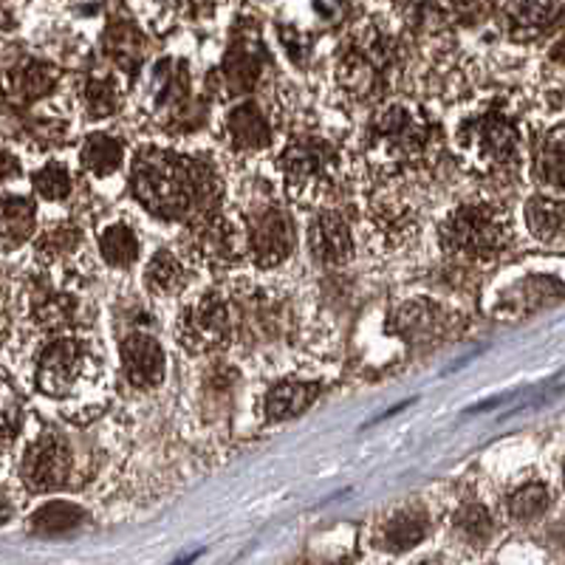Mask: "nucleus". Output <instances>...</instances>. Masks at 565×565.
Here are the masks:
<instances>
[{"label":"nucleus","instance_id":"f257e3e1","mask_svg":"<svg viewBox=\"0 0 565 565\" xmlns=\"http://www.w3.org/2000/svg\"><path fill=\"white\" fill-rule=\"evenodd\" d=\"M130 193L156 218L195 224L215 212L224 186L210 159L141 148L130 161Z\"/></svg>","mask_w":565,"mask_h":565},{"label":"nucleus","instance_id":"a19ab883","mask_svg":"<svg viewBox=\"0 0 565 565\" xmlns=\"http://www.w3.org/2000/svg\"><path fill=\"white\" fill-rule=\"evenodd\" d=\"M563 487H565V461H563Z\"/></svg>","mask_w":565,"mask_h":565},{"label":"nucleus","instance_id":"9d476101","mask_svg":"<svg viewBox=\"0 0 565 565\" xmlns=\"http://www.w3.org/2000/svg\"><path fill=\"white\" fill-rule=\"evenodd\" d=\"M246 257L257 269L280 266L295 249V221L282 206L260 204L246 215Z\"/></svg>","mask_w":565,"mask_h":565},{"label":"nucleus","instance_id":"f8f14e48","mask_svg":"<svg viewBox=\"0 0 565 565\" xmlns=\"http://www.w3.org/2000/svg\"><path fill=\"white\" fill-rule=\"evenodd\" d=\"M184 244L186 252L206 266H232L246 255V235L218 212L190 224Z\"/></svg>","mask_w":565,"mask_h":565},{"label":"nucleus","instance_id":"dca6fc26","mask_svg":"<svg viewBox=\"0 0 565 565\" xmlns=\"http://www.w3.org/2000/svg\"><path fill=\"white\" fill-rule=\"evenodd\" d=\"M224 136L226 145L238 153H257V150L269 148L271 125L264 108L252 99L238 103L230 114L224 116Z\"/></svg>","mask_w":565,"mask_h":565},{"label":"nucleus","instance_id":"2eb2a0df","mask_svg":"<svg viewBox=\"0 0 565 565\" xmlns=\"http://www.w3.org/2000/svg\"><path fill=\"white\" fill-rule=\"evenodd\" d=\"M311 260L320 266H342L353 257V235L342 212L320 210L309 224Z\"/></svg>","mask_w":565,"mask_h":565},{"label":"nucleus","instance_id":"423d86ee","mask_svg":"<svg viewBox=\"0 0 565 565\" xmlns=\"http://www.w3.org/2000/svg\"><path fill=\"white\" fill-rule=\"evenodd\" d=\"M175 340L190 353H215L235 342V311L224 289L193 297L175 320Z\"/></svg>","mask_w":565,"mask_h":565},{"label":"nucleus","instance_id":"4c0bfd02","mask_svg":"<svg viewBox=\"0 0 565 565\" xmlns=\"http://www.w3.org/2000/svg\"><path fill=\"white\" fill-rule=\"evenodd\" d=\"M3 179H7V181L14 179V159H12V153L3 156Z\"/></svg>","mask_w":565,"mask_h":565},{"label":"nucleus","instance_id":"6e6552de","mask_svg":"<svg viewBox=\"0 0 565 565\" xmlns=\"http://www.w3.org/2000/svg\"><path fill=\"white\" fill-rule=\"evenodd\" d=\"M94 365V351L83 337L57 334L34 356V385L43 396L65 398L79 391Z\"/></svg>","mask_w":565,"mask_h":565},{"label":"nucleus","instance_id":"58836bf2","mask_svg":"<svg viewBox=\"0 0 565 565\" xmlns=\"http://www.w3.org/2000/svg\"><path fill=\"white\" fill-rule=\"evenodd\" d=\"M302 565H351L348 559H311V563H302Z\"/></svg>","mask_w":565,"mask_h":565},{"label":"nucleus","instance_id":"ddd939ff","mask_svg":"<svg viewBox=\"0 0 565 565\" xmlns=\"http://www.w3.org/2000/svg\"><path fill=\"white\" fill-rule=\"evenodd\" d=\"M119 362H122V376L134 391H153L164 382V351L159 340L145 331H130L119 340Z\"/></svg>","mask_w":565,"mask_h":565},{"label":"nucleus","instance_id":"f704fd0d","mask_svg":"<svg viewBox=\"0 0 565 565\" xmlns=\"http://www.w3.org/2000/svg\"><path fill=\"white\" fill-rule=\"evenodd\" d=\"M119 103H122V97H119V88L110 77H90L83 85V105L90 119H105V116L116 114Z\"/></svg>","mask_w":565,"mask_h":565},{"label":"nucleus","instance_id":"0eeeda50","mask_svg":"<svg viewBox=\"0 0 565 565\" xmlns=\"http://www.w3.org/2000/svg\"><path fill=\"white\" fill-rule=\"evenodd\" d=\"M230 297L235 311V342L257 348L291 337L295 309L282 295L271 289H241Z\"/></svg>","mask_w":565,"mask_h":565},{"label":"nucleus","instance_id":"6ab92c4d","mask_svg":"<svg viewBox=\"0 0 565 565\" xmlns=\"http://www.w3.org/2000/svg\"><path fill=\"white\" fill-rule=\"evenodd\" d=\"M532 175L548 190L565 193V125L548 130L534 141Z\"/></svg>","mask_w":565,"mask_h":565},{"label":"nucleus","instance_id":"a878e982","mask_svg":"<svg viewBox=\"0 0 565 565\" xmlns=\"http://www.w3.org/2000/svg\"><path fill=\"white\" fill-rule=\"evenodd\" d=\"M105 54L114 60L119 68L136 71L145 54V34L139 32L134 20L116 18L108 29H105Z\"/></svg>","mask_w":565,"mask_h":565},{"label":"nucleus","instance_id":"7ed1b4c3","mask_svg":"<svg viewBox=\"0 0 565 565\" xmlns=\"http://www.w3.org/2000/svg\"><path fill=\"white\" fill-rule=\"evenodd\" d=\"M286 193L297 204H317L340 181V150L320 136H297L280 153Z\"/></svg>","mask_w":565,"mask_h":565},{"label":"nucleus","instance_id":"72a5a7b5","mask_svg":"<svg viewBox=\"0 0 565 565\" xmlns=\"http://www.w3.org/2000/svg\"><path fill=\"white\" fill-rule=\"evenodd\" d=\"M373 224L380 230L382 241L391 246H398L402 241H407L413 230H416V221H413L411 206L391 204V201H380L376 212H373Z\"/></svg>","mask_w":565,"mask_h":565},{"label":"nucleus","instance_id":"9b49d317","mask_svg":"<svg viewBox=\"0 0 565 565\" xmlns=\"http://www.w3.org/2000/svg\"><path fill=\"white\" fill-rule=\"evenodd\" d=\"M71 467H74V452H71L68 441L60 433L45 430L23 452L20 478H23V487L29 492H54V489L65 487Z\"/></svg>","mask_w":565,"mask_h":565},{"label":"nucleus","instance_id":"f03ea898","mask_svg":"<svg viewBox=\"0 0 565 565\" xmlns=\"http://www.w3.org/2000/svg\"><path fill=\"white\" fill-rule=\"evenodd\" d=\"M438 244L452 260L489 264L512 244V224L494 201H463L438 226Z\"/></svg>","mask_w":565,"mask_h":565},{"label":"nucleus","instance_id":"1a4fd4ad","mask_svg":"<svg viewBox=\"0 0 565 565\" xmlns=\"http://www.w3.org/2000/svg\"><path fill=\"white\" fill-rule=\"evenodd\" d=\"M433 125L405 108V105H391L382 110L371 125V148L373 153L385 156L387 161H413L424 159L430 150Z\"/></svg>","mask_w":565,"mask_h":565},{"label":"nucleus","instance_id":"412c9836","mask_svg":"<svg viewBox=\"0 0 565 565\" xmlns=\"http://www.w3.org/2000/svg\"><path fill=\"white\" fill-rule=\"evenodd\" d=\"M320 382H277L266 391L264 398L266 422H286L291 416H300L320 396Z\"/></svg>","mask_w":565,"mask_h":565},{"label":"nucleus","instance_id":"b1692460","mask_svg":"<svg viewBox=\"0 0 565 565\" xmlns=\"http://www.w3.org/2000/svg\"><path fill=\"white\" fill-rule=\"evenodd\" d=\"M125 161V145L119 136L114 134H90L83 141V150H79V164H83L85 173H90L94 179H108L116 170L122 168Z\"/></svg>","mask_w":565,"mask_h":565},{"label":"nucleus","instance_id":"ea45409f","mask_svg":"<svg viewBox=\"0 0 565 565\" xmlns=\"http://www.w3.org/2000/svg\"><path fill=\"white\" fill-rule=\"evenodd\" d=\"M416 565H441V563H438V559H418Z\"/></svg>","mask_w":565,"mask_h":565},{"label":"nucleus","instance_id":"39448f33","mask_svg":"<svg viewBox=\"0 0 565 565\" xmlns=\"http://www.w3.org/2000/svg\"><path fill=\"white\" fill-rule=\"evenodd\" d=\"M458 145L476 164L489 170H503L521 156V128L498 105L476 110L456 130Z\"/></svg>","mask_w":565,"mask_h":565},{"label":"nucleus","instance_id":"4468645a","mask_svg":"<svg viewBox=\"0 0 565 565\" xmlns=\"http://www.w3.org/2000/svg\"><path fill=\"white\" fill-rule=\"evenodd\" d=\"M264 65L266 52L260 45V38L257 34H238L232 40L224 65H221V94L235 97V94L252 90L264 74Z\"/></svg>","mask_w":565,"mask_h":565},{"label":"nucleus","instance_id":"a211bd4d","mask_svg":"<svg viewBox=\"0 0 565 565\" xmlns=\"http://www.w3.org/2000/svg\"><path fill=\"white\" fill-rule=\"evenodd\" d=\"M427 529H430L427 509H422L418 503H407V507L396 509V512L385 518L380 529V546L393 554L411 552L413 546L422 543Z\"/></svg>","mask_w":565,"mask_h":565},{"label":"nucleus","instance_id":"c85d7f7f","mask_svg":"<svg viewBox=\"0 0 565 565\" xmlns=\"http://www.w3.org/2000/svg\"><path fill=\"white\" fill-rule=\"evenodd\" d=\"M38 224V206L26 195H7L3 199V246L7 252L18 249L32 238Z\"/></svg>","mask_w":565,"mask_h":565},{"label":"nucleus","instance_id":"e433bc0d","mask_svg":"<svg viewBox=\"0 0 565 565\" xmlns=\"http://www.w3.org/2000/svg\"><path fill=\"white\" fill-rule=\"evenodd\" d=\"M548 57H552L557 65H565V40L554 43V49H552V54H548Z\"/></svg>","mask_w":565,"mask_h":565},{"label":"nucleus","instance_id":"7c9ffc66","mask_svg":"<svg viewBox=\"0 0 565 565\" xmlns=\"http://www.w3.org/2000/svg\"><path fill=\"white\" fill-rule=\"evenodd\" d=\"M99 255L114 269H128L139 260V235L128 224H110L99 235Z\"/></svg>","mask_w":565,"mask_h":565},{"label":"nucleus","instance_id":"c9c22d12","mask_svg":"<svg viewBox=\"0 0 565 565\" xmlns=\"http://www.w3.org/2000/svg\"><path fill=\"white\" fill-rule=\"evenodd\" d=\"M34 193L45 201H65L71 195V173L63 161H49L32 175Z\"/></svg>","mask_w":565,"mask_h":565},{"label":"nucleus","instance_id":"4be33fe9","mask_svg":"<svg viewBox=\"0 0 565 565\" xmlns=\"http://www.w3.org/2000/svg\"><path fill=\"white\" fill-rule=\"evenodd\" d=\"M503 12L509 14V34L514 40H534L565 18V3H512Z\"/></svg>","mask_w":565,"mask_h":565},{"label":"nucleus","instance_id":"20e7f679","mask_svg":"<svg viewBox=\"0 0 565 565\" xmlns=\"http://www.w3.org/2000/svg\"><path fill=\"white\" fill-rule=\"evenodd\" d=\"M398 65L396 40L387 38L380 29L362 32L360 38L348 40L337 57V83L345 94L356 99H371L382 94L391 83Z\"/></svg>","mask_w":565,"mask_h":565},{"label":"nucleus","instance_id":"2f4dec72","mask_svg":"<svg viewBox=\"0 0 565 565\" xmlns=\"http://www.w3.org/2000/svg\"><path fill=\"white\" fill-rule=\"evenodd\" d=\"M85 512L71 501H49L32 514V532L43 537H57V534L74 532L83 526Z\"/></svg>","mask_w":565,"mask_h":565},{"label":"nucleus","instance_id":"bb28decb","mask_svg":"<svg viewBox=\"0 0 565 565\" xmlns=\"http://www.w3.org/2000/svg\"><path fill=\"white\" fill-rule=\"evenodd\" d=\"M526 224L543 244H565V201L552 195H534L526 204Z\"/></svg>","mask_w":565,"mask_h":565},{"label":"nucleus","instance_id":"473e14b6","mask_svg":"<svg viewBox=\"0 0 565 565\" xmlns=\"http://www.w3.org/2000/svg\"><path fill=\"white\" fill-rule=\"evenodd\" d=\"M552 507V492L543 481H526L518 489H512L507 498V512L512 521L518 523H532L546 514Z\"/></svg>","mask_w":565,"mask_h":565},{"label":"nucleus","instance_id":"cd10ccee","mask_svg":"<svg viewBox=\"0 0 565 565\" xmlns=\"http://www.w3.org/2000/svg\"><path fill=\"white\" fill-rule=\"evenodd\" d=\"M85 246V235L79 226L63 224L52 226V230H45L38 241V257L43 260L45 266H68L74 257L83 255Z\"/></svg>","mask_w":565,"mask_h":565},{"label":"nucleus","instance_id":"c756f323","mask_svg":"<svg viewBox=\"0 0 565 565\" xmlns=\"http://www.w3.org/2000/svg\"><path fill=\"white\" fill-rule=\"evenodd\" d=\"M452 532L469 548H483L494 534V521L489 509L478 501H469L452 514Z\"/></svg>","mask_w":565,"mask_h":565},{"label":"nucleus","instance_id":"5701e85b","mask_svg":"<svg viewBox=\"0 0 565 565\" xmlns=\"http://www.w3.org/2000/svg\"><path fill=\"white\" fill-rule=\"evenodd\" d=\"M190 286V269L175 252L159 249L145 266V289L156 297H173Z\"/></svg>","mask_w":565,"mask_h":565},{"label":"nucleus","instance_id":"f3484780","mask_svg":"<svg viewBox=\"0 0 565 565\" xmlns=\"http://www.w3.org/2000/svg\"><path fill=\"white\" fill-rule=\"evenodd\" d=\"M150 97H153V110L168 114L170 119L186 116V105H190V71L184 63H173L164 60L153 68L150 77Z\"/></svg>","mask_w":565,"mask_h":565},{"label":"nucleus","instance_id":"aec40b11","mask_svg":"<svg viewBox=\"0 0 565 565\" xmlns=\"http://www.w3.org/2000/svg\"><path fill=\"white\" fill-rule=\"evenodd\" d=\"M34 322L43 326L45 331H65L68 326L77 322L79 300L71 291L54 289V286H43V289L32 291V302H29Z\"/></svg>","mask_w":565,"mask_h":565},{"label":"nucleus","instance_id":"393cba45","mask_svg":"<svg viewBox=\"0 0 565 565\" xmlns=\"http://www.w3.org/2000/svg\"><path fill=\"white\" fill-rule=\"evenodd\" d=\"M60 83V71L52 63H40V60H29V63L18 65L9 71V94L18 97L20 103H34V99L49 97Z\"/></svg>","mask_w":565,"mask_h":565}]
</instances>
